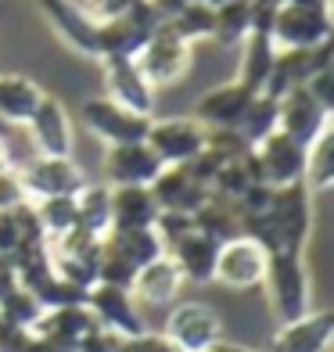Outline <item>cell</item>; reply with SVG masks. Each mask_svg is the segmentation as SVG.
<instances>
[{
	"instance_id": "obj_4",
	"label": "cell",
	"mask_w": 334,
	"mask_h": 352,
	"mask_svg": "<svg viewBox=\"0 0 334 352\" xmlns=\"http://www.w3.org/2000/svg\"><path fill=\"white\" fill-rule=\"evenodd\" d=\"M162 334L180 352H212V345L223 342V316L209 302H180L166 316Z\"/></svg>"
},
{
	"instance_id": "obj_2",
	"label": "cell",
	"mask_w": 334,
	"mask_h": 352,
	"mask_svg": "<svg viewBox=\"0 0 334 352\" xmlns=\"http://www.w3.org/2000/svg\"><path fill=\"white\" fill-rule=\"evenodd\" d=\"M263 287L269 295V309L280 324L313 313V277L302 252H266Z\"/></svg>"
},
{
	"instance_id": "obj_15",
	"label": "cell",
	"mask_w": 334,
	"mask_h": 352,
	"mask_svg": "<svg viewBox=\"0 0 334 352\" xmlns=\"http://www.w3.org/2000/svg\"><path fill=\"white\" fill-rule=\"evenodd\" d=\"M104 79H108V98L137 111V116H148L155 111V87L144 79V72L137 69L133 58H104Z\"/></svg>"
},
{
	"instance_id": "obj_27",
	"label": "cell",
	"mask_w": 334,
	"mask_h": 352,
	"mask_svg": "<svg viewBox=\"0 0 334 352\" xmlns=\"http://www.w3.org/2000/svg\"><path fill=\"white\" fill-rule=\"evenodd\" d=\"M76 227L104 237L111 230V187L108 184H87L76 195Z\"/></svg>"
},
{
	"instance_id": "obj_17",
	"label": "cell",
	"mask_w": 334,
	"mask_h": 352,
	"mask_svg": "<svg viewBox=\"0 0 334 352\" xmlns=\"http://www.w3.org/2000/svg\"><path fill=\"white\" fill-rule=\"evenodd\" d=\"M256 94L259 90L237 83V79L234 83H223V87H212L198 101L194 119L205 126V130H237V122H241V116L248 111V104H252Z\"/></svg>"
},
{
	"instance_id": "obj_25",
	"label": "cell",
	"mask_w": 334,
	"mask_h": 352,
	"mask_svg": "<svg viewBox=\"0 0 334 352\" xmlns=\"http://www.w3.org/2000/svg\"><path fill=\"white\" fill-rule=\"evenodd\" d=\"M158 205L148 187H111V227H155Z\"/></svg>"
},
{
	"instance_id": "obj_13",
	"label": "cell",
	"mask_w": 334,
	"mask_h": 352,
	"mask_svg": "<svg viewBox=\"0 0 334 352\" xmlns=\"http://www.w3.org/2000/svg\"><path fill=\"white\" fill-rule=\"evenodd\" d=\"M331 111H324L320 104H316L306 90H291L284 94V98L277 101V130L284 137H291L295 144H302V148L309 151V144L331 130Z\"/></svg>"
},
{
	"instance_id": "obj_12",
	"label": "cell",
	"mask_w": 334,
	"mask_h": 352,
	"mask_svg": "<svg viewBox=\"0 0 334 352\" xmlns=\"http://www.w3.org/2000/svg\"><path fill=\"white\" fill-rule=\"evenodd\" d=\"M256 162H259V176L269 187H288L306 180V148L295 144L291 137H284L280 130L274 137H266L263 144H256Z\"/></svg>"
},
{
	"instance_id": "obj_33",
	"label": "cell",
	"mask_w": 334,
	"mask_h": 352,
	"mask_svg": "<svg viewBox=\"0 0 334 352\" xmlns=\"http://www.w3.org/2000/svg\"><path fill=\"white\" fill-rule=\"evenodd\" d=\"M40 316H43V306L33 298V292L29 287H14V292L0 302V320H8V324L14 327H25V331H33L40 324Z\"/></svg>"
},
{
	"instance_id": "obj_9",
	"label": "cell",
	"mask_w": 334,
	"mask_h": 352,
	"mask_svg": "<svg viewBox=\"0 0 334 352\" xmlns=\"http://www.w3.org/2000/svg\"><path fill=\"white\" fill-rule=\"evenodd\" d=\"M263 274H266V252L252 237L241 234L234 241L219 245L212 284H223L227 292H248V287L263 284Z\"/></svg>"
},
{
	"instance_id": "obj_22",
	"label": "cell",
	"mask_w": 334,
	"mask_h": 352,
	"mask_svg": "<svg viewBox=\"0 0 334 352\" xmlns=\"http://www.w3.org/2000/svg\"><path fill=\"white\" fill-rule=\"evenodd\" d=\"M101 248L119 255V259H126L137 270L166 255V245H162V237L155 234V227H111L101 237Z\"/></svg>"
},
{
	"instance_id": "obj_28",
	"label": "cell",
	"mask_w": 334,
	"mask_h": 352,
	"mask_svg": "<svg viewBox=\"0 0 334 352\" xmlns=\"http://www.w3.org/2000/svg\"><path fill=\"white\" fill-rule=\"evenodd\" d=\"M274 61H277V43L274 36L266 33H248L245 36V58H241V79L237 83H245L252 90H263L269 72H274Z\"/></svg>"
},
{
	"instance_id": "obj_40",
	"label": "cell",
	"mask_w": 334,
	"mask_h": 352,
	"mask_svg": "<svg viewBox=\"0 0 334 352\" xmlns=\"http://www.w3.org/2000/svg\"><path fill=\"white\" fill-rule=\"evenodd\" d=\"M212 352H256V349H248V345H241V342H216Z\"/></svg>"
},
{
	"instance_id": "obj_3",
	"label": "cell",
	"mask_w": 334,
	"mask_h": 352,
	"mask_svg": "<svg viewBox=\"0 0 334 352\" xmlns=\"http://www.w3.org/2000/svg\"><path fill=\"white\" fill-rule=\"evenodd\" d=\"M327 33L331 22L324 0H288L277 8L274 29H269L274 43H284V51H309V47L324 43Z\"/></svg>"
},
{
	"instance_id": "obj_11",
	"label": "cell",
	"mask_w": 334,
	"mask_h": 352,
	"mask_svg": "<svg viewBox=\"0 0 334 352\" xmlns=\"http://www.w3.org/2000/svg\"><path fill=\"white\" fill-rule=\"evenodd\" d=\"M166 166L144 140L137 144H111L104 151V176L108 187H151V180Z\"/></svg>"
},
{
	"instance_id": "obj_21",
	"label": "cell",
	"mask_w": 334,
	"mask_h": 352,
	"mask_svg": "<svg viewBox=\"0 0 334 352\" xmlns=\"http://www.w3.org/2000/svg\"><path fill=\"white\" fill-rule=\"evenodd\" d=\"M40 8L51 19V25L61 33V40L72 43L79 54L98 58V22L83 8H76L72 0H40Z\"/></svg>"
},
{
	"instance_id": "obj_37",
	"label": "cell",
	"mask_w": 334,
	"mask_h": 352,
	"mask_svg": "<svg viewBox=\"0 0 334 352\" xmlns=\"http://www.w3.org/2000/svg\"><path fill=\"white\" fill-rule=\"evenodd\" d=\"M29 349H33V331L0 320V352H29Z\"/></svg>"
},
{
	"instance_id": "obj_32",
	"label": "cell",
	"mask_w": 334,
	"mask_h": 352,
	"mask_svg": "<svg viewBox=\"0 0 334 352\" xmlns=\"http://www.w3.org/2000/svg\"><path fill=\"white\" fill-rule=\"evenodd\" d=\"M36 209V219L47 234V241H54V237L69 234L76 227V195L72 198H40L33 201Z\"/></svg>"
},
{
	"instance_id": "obj_26",
	"label": "cell",
	"mask_w": 334,
	"mask_h": 352,
	"mask_svg": "<svg viewBox=\"0 0 334 352\" xmlns=\"http://www.w3.org/2000/svg\"><path fill=\"white\" fill-rule=\"evenodd\" d=\"M190 219H194V230H201L205 237H212V241H219V245L241 237V216H237L234 201H227V198L209 195L194 209V216H190Z\"/></svg>"
},
{
	"instance_id": "obj_31",
	"label": "cell",
	"mask_w": 334,
	"mask_h": 352,
	"mask_svg": "<svg viewBox=\"0 0 334 352\" xmlns=\"http://www.w3.org/2000/svg\"><path fill=\"white\" fill-rule=\"evenodd\" d=\"M252 33V0H227L216 8V22H212V36L223 43H237Z\"/></svg>"
},
{
	"instance_id": "obj_38",
	"label": "cell",
	"mask_w": 334,
	"mask_h": 352,
	"mask_svg": "<svg viewBox=\"0 0 334 352\" xmlns=\"http://www.w3.org/2000/svg\"><path fill=\"white\" fill-rule=\"evenodd\" d=\"M119 334H111V331H104V327H93L83 342H79V349L76 352H115L119 349Z\"/></svg>"
},
{
	"instance_id": "obj_29",
	"label": "cell",
	"mask_w": 334,
	"mask_h": 352,
	"mask_svg": "<svg viewBox=\"0 0 334 352\" xmlns=\"http://www.w3.org/2000/svg\"><path fill=\"white\" fill-rule=\"evenodd\" d=\"M237 133L245 137L248 148H256V144H263L266 137H274L277 133V98L256 94L248 111L241 116V122H237Z\"/></svg>"
},
{
	"instance_id": "obj_36",
	"label": "cell",
	"mask_w": 334,
	"mask_h": 352,
	"mask_svg": "<svg viewBox=\"0 0 334 352\" xmlns=\"http://www.w3.org/2000/svg\"><path fill=\"white\" fill-rule=\"evenodd\" d=\"M19 201H25V190L19 180V169H0V212L14 209Z\"/></svg>"
},
{
	"instance_id": "obj_8",
	"label": "cell",
	"mask_w": 334,
	"mask_h": 352,
	"mask_svg": "<svg viewBox=\"0 0 334 352\" xmlns=\"http://www.w3.org/2000/svg\"><path fill=\"white\" fill-rule=\"evenodd\" d=\"M79 116H83L87 130L98 140H104L108 148H111V144H137V140H144L148 126H151L148 116H137V111L115 104L111 98H90V101H83Z\"/></svg>"
},
{
	"instance_id": "obj_23",
	"label": "cell",
	"mask_w": 334,
	"mask_h": 352,
	"mask_svg": "<svg viewBox=\"0 0 334 352\" xmlns=\"http://www.w3.org/2000/svg\"><path fill=\"white\" fill-rule=\"evenodd\" d=\"M180 284H183V277H180L177 263L169 255H162V259L137 270L130 295H133V302H144V306H169L180 295Z\"/></svg>"
},
{
	"instance_id": "obj_16",
	"label": "cell",
	"mask_w": 334,
	"mask_h": 352,
	"mask_svg": "<svg viewBox=\"0 0 334 352\" xmlns=\"http://www.w3.org/2000/svg\"><path fill=\"white\" fill-rule=\"evenodd\" d=\"M29 133H33V144L40 148V155L47 158H72V119L65 104L58 98H47L36 104V111L29 116Z\"/></svg>"
},
{
	"instance_id": "obj_39",
	"label": "cell",
	"mask_w": 334,
	"mask_h": 352,
	"mask_svg": "<svg viewBox=\"0 0 334 352\" xmlns=\"http://www.w3.org/2000/svg\"><path fill=\"white\" fill-rule=\"evenodd\" d=\"M14 287H19V270H14V263L8 255H0V302H4Z\"/></svg>"
},
{
	"instance_id": "obj_24",
	"label": "cell",
	"mask_w": 334,
	"mask_h": 352,
	"mask_svg": "<svg viewBox=\"0 0 334 352\" xmlns=\"http://www.w3.org/2000/svg\"><path fill=\"white\" fill-rule=\"evenodd\" d=\"M40 101H43V90L29 76H14V72L0 76V119H4L11 130L29 122V116L36 111Z\"/></svg>"
},
{
	"instance_id": "obj_5",
	"label": "cell",
	"mask_w": 334,
	"mask_h": 352,
	"mask_svg": "<svg viewBox=\"0 0 334 352\" xmlns=\"http://www.w3.org/2000/svg\"><path fill=\"white\" fill-rule=\"evenodd\" d=\"M19 180H22V190H25L29 201L72 198L90 184L83 166H79L76 158H47V155H36L33 162L19 173Z\"/></svg>"
},
{
	"instance_id": "obj_42",
	"label": "cell",
	"mask_w": 334,
	"mask_h": 352,
	"mask_svg": "<svg viewBox=\"0 0 334 352\" xmlns=\"http://www.w3.org/2000/svg\"><path fill=\"white\" fill-rule=\"evenodd\" d=\"M8 133H11V126H8V122H4V119H0V140H4V137H8Z\"/></svg>"
},
{
	"instance_id": "obj_41",
	"label": "cell",
	"mask_w": 334,
	"mask_h": 352,
	"mask_svg": "<svg viewBox=\"0 0 334 352\" xmlns=\"http://www.w3.org/2000/svg\"><path fill=\"white\" fill-rule=\"evenodd\" d=\"M0 169H11V155L4 148V140H0Z\"/></svg>"
},
{
	"instance_id": "obj_19",
	"label": "cell",
	"mask_w": 334,
	"mask_h": 352,
	"mask_svg": "<svg viewBox=\"0 0 334 352\" xmlns=\"http://www.w3.org/2000/svg\"><path fill=\"white\" fill-rule=\"evenodd\" d=\"M166 255L177 263V270H180L183 280H190V284H212L219 241L205 237L201 230H187L180 241H172V245L166 248Z\"/></svg>"
},
{
	"instance_id": "obj_7",
	"label": "cell",
	"mask_w": 334,
	"mask_h": 352,
	"mask_svg": "<svg viewBox=\"0 0 334 352\" xmlns=\"http://www.w3.org/2000/svg\"><path fill=\"white\" fill-rule=\"evenodd\" d=\"M205 137L209 130L198 119H151L144 144L158 155L162 166H187L190 158H198L205 151Z\"/></svg>"
},
{
	"instance_id": "obj_1",
	"label": "cell",
	"mask_w": 334,
	"mask_h": 352,
	"mask_svg": "<svg viewBox=\"0 0 334 352\" xmlns=\"http://www.w3.org/2000/svg\"><path fill=\"white\" fill-rule=\"evenodd\" d=\"M313 190L306 180L277 187L274 212L266 219L245 227V237H252L263 252H306L313 234Z\"/></svg>"
},
{
	"instance_id": "obj_34",
	"label": "cell",
	"mask_w": 334,
	"mask_h": 352,
	"mask_svg": "<svg viewBox=\"0 0 334 352\" xmlns=\"http://www.w3.org/2000/svg\"><path fill=\"white\" fill-rule=\"evenodd\" d=\"M98 255H51V266L58 277H65L69 284L83 287V292H90L93 284H98Z\"/></svg>"
},
{
	"instance_id": "obj_10",
	"label": "cell",
	"mask_w": 334,
	"mask_h": 352,
	"mask_svg": "<svg viewBox=\"0 0 334 352\" xmlns=\"http://www.w3.org/2000/svg\"><path fill=\"white\" fill-rule=\"evenodd\" d=\"M87 309L98 320V327L119 334V338H137L144 334V316H140L133 295L126 287H108V284H93L87 292Z\"/></svg>"
},
{
	"instance_id": "obj_6",
	"label": "cell",
	"mask_w": 334,
	"mask_h": 352,
	"mask_svg": "<svg viewBox=\"0 0 334 352\" xmlns=\"http://www.w3.org/2000/svg\"><path fill=\"white\" fill-rule=\"evenodd\" d=\"M133 61L151 87H169L177 79H183L190 69V43L180 40L169 25H158Z\"/></svg>"
},
{
	"instance_id": "obj_35",
	"label": "cell",
	"mask_w": 334,
	"mask_h": 352,
	"mask_svg": "<svg viewBox=\"0 0 334 352\" xmlns=\"http://www.w3.org/2000/svg\"><path fill=\"white\" fill-rule=\"evenodd\" d=\"M115 352H180L162 331H144L137 338H122Z\"/></svg>"
},
{
	"instance_id": "obj_20",
	"label": "cell",
	"mask_w": 334,
	"mask_h": 352,
	"mask_svg": "<svg viewBox=\"0 0 334 352\" xmlns=\"http://www.w3.org/2000/svg\"><path fill=\"white\" fill-rule=\"evenodd\" d=\"M93 327H98V320L90 316L87 302H83V306L47 309L40 316V324L33 327V334H36V338H43V342H51V345H58L61 352H76L79 342H83Z\"/></svg>"
},
{
	"instance_id": "obj_30",
	"label": "cell",
	"mask_w": 334,
	"mask_h": 352,
	"mask_svg": "<svg viewBox=\"0 0 334 352\" xmlns=\"http://www.w3.org/2000/svg\"><path fill=\"white\" fill-rule=\"evenodd\" d=\"M331 184H334V137L327 130L306 151V187L313 195H324V190H331Z\"/></svg>"
},
{
	"instance_id": "obj_18",
	"label": "cell",
	"mask_w": 334,
	"mask_h": 352,
	"mask_svg": "<svg viewBox=\"0 0 334 352\" xmlns=\"http://www.w3.org/2000/svg\"><path fill=\"white\" fill-rule=\"evenodd\" d=\"M148 190L158 205V212H187V216H194L198 205L212 195V190H205L194 176L187 173V166H166L151 180Z\"/></svg>"
},
{
	"instance_id": "obj_14",
	"label": "cell",
	"mask_w": 334,
	"mask_h": 352,
	"mask_svg": "<svg viewBox=\"0 0 334 352\" xmlns=\"http://www.w3.org/2000/svg\"><path fill=\"white\" fill-rule=\"evenodd\" d=\"M331 342H334V313L316 309L280 324L269 338V352H331Z\"/></svg>"
}]
</instances>
